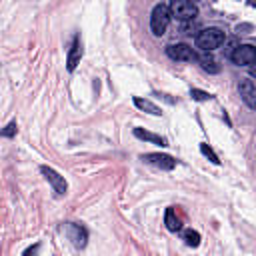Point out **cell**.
<instances>
[{
	"mask_svg": "<svg viewBox=\"0 0 256 256\" xmlns=\"http://www.w3.org/2000/svg\"><path fill=\"white\" fill-rule=\"evenodd\" d=\"M224 40H226L224 30H220L216 26H208V28H202L196 34V48L206 54V52H212V50L220 48L224 44Z\"/></svg>",
	"mask_w": 256,
	"mask_h": 256,
	"instance_id": "6da1fadb",
	"label": "cell"
},
{
	"mask_svg": "<svg viewBox=\"0 0 256 256\" xmlns=\"http://www.w3.org/2000/svg\"><path fill=\"white\" fill-rule=\"evenodd\" d=\"M238 90H240V96L246 102V106L250 110H256V86H254V80L252 78H244L240 82Z\"/></svg>",
	"mask_w": 256,
	"mask_h": 256,
	"instance_id": "30bf717a",
	"label": "cell"
},
{
	"mask_svg": "<svg viewBox=\"0 0 256 256\" xmlns=\"http://www.w3.org/2000/svg\"><path fill=\"white\" fill-rule=\"evenodd\" d=\"M190 96L194 100H198V102H204V100H210L212 98V94H208L204 90H198V88H190Z\"/></svg>",
	"mask_w": 256,
	"mask_h": 256,
	"instance_id": "e0dca14e",
	"label": "cell"
},
{
	"mask_svg": "<svg viewBox=\"0 0 256 256\" xmlns=\"http://www.w3.org/2000/svg\"><path fill=\"white\" fill-rule=\"evenodd\" d=\"M200 152H202V154H204V156H206V158H208L212 164H220V158L216 156V152H214V150H212L208 144H204V142H202V144H200Z\"/></svg>",
	"mask_w": 256,
	"mask_h": 256,
	"instance_id": "2e32d148",
	"label": "cell"
},
{
	"mask_svg": "<svg viewBox=\"0 0 256 256\" xmlns=\"http://www.w3.org/2000/svg\"><path fill=\"white\" fill-rule=\"evenodd\" d=\"M14 134H16V122H10L6 128L0 130V136H2V138H12Z\"/></svg>",
	"mask_w": 256,
	"mask_h": 256,
	"instance_id": "ac0fdd59",
	"label": "cell"
},
{
	"mask_svg": "<svg viewBox=\"0 0 256 256\" xmlns=\"http://www.w3.org/2000/svg\"><path fill=\"white\" fill-rule=\"evenodd\" d=\"M170 24V12H168V4H156L152 8V14H150V30L154 36H162L166 32Z\"/></svg>",
	"mask_w": 256,
	"mask_h": 256,
	"instance_id": "3957f363",
	"label": "cell"
},
{
	"mask_svg": "<svg viewBox=\"0 0 256 256\" xmlns=\"http://www.w3.org/2000/svg\"><path fill=\"white\" fill-rule=\"evenodd\" d=\"M38 250H40V244H34V246H30V248H26L22 256H36V254H38Z\"/></svg>",
	"mask_w": 256,
	"mask_h": 256,
	"instance_id": "44dd1931",
	"label": "cell"
},
{
	"mask_svg": "<svg viewBox=\"0 0 256 256\" xmlns=\"http://www.w3.org/2000/svg\"><path fill=\"white\" fill-rule=\"evenodd\" d=\"M164 224H166V228H168L170 232H178V230L182 228V222H180V218H178V214H176V208H174V206L166 208Z\"/></svg>",
	"mask_w": 256,
	"mask_h": 256,
	"instance_id": "4fadbf2b",
	"label": "cell"
},
{
	"mask_svg": "<svg viewBox=\"0 0 256 256\" xmlns=\"http://www.w3.org/2000/svg\"><path fill=\"white\" fill-rule=\"evenodd\" d=\"M196 60L200 62L202 70H206L208 74H218L220 72V64H216V60L210 56V54H196Z\"/></svg>",
	"mask_w": 256,
	"mask_h": 256,
	"instance_id": "7c38bea8",
	"label": "cell"
},
{
	"mask_svg": "<svg viewBox=\"0 0 256 256\" xmlns=\"http://www.w3.org/2000/svg\"><path fill=\"white\" fill-rule=\"evenodd\" d=\"M40 172H42V176L50 182V186H52V190L58 194V196H64L66 194V190H68V184H66V180H64V176H60L54 168H50V166H40Z\"/></svg>",
	"mask_w": 256,
	"mask_h": 256,
	"instance_id": "ba28073f",
	"label": "cell"
},
{
	"mask_svg": "<svg viewBox=\"0 0 256 256\" xmlns=\"http://www.w3.org/2000/svg\"><path fill=\"white\" fill-rule=\"evenodd\" d=\"M64 230H66V236L70 238V242L76 246V248H84L86 242H88V230L78 224V222H66L64 224Z\"/></svg>",
	"mask_w": 256,
	"mask_h": 256,
	"instance_id": "8992f818",
	"label": "cell"
},
{
	"mask_svg": "<svg viewBox=\"0 0 256 256\" xmlns=\"http://www.w3.org/2000/svg\"><path fill=\"white\" fill-rule=\"evenodd\" d=\"M170 18H176L180 22H192L198 16V6L188 0H174L168 4Z\"/></svg>",
	"mask_w": 256,
	"mask_h": 256,
	"instance_id": "7a4b0ae2",
	"label": "cell"
},
{
	"mask_svg": "<svg viewBox=\"0 0 256 256\" xmlns=\"http://www.w3.org/2000/svg\"><path fill=\"white\" fill-rule=\"evenodd\" d=\"M182 240H184L188 246L196 248V246L200 244V234H198L196 230H192V228H186V230L182 232Z\"/></svg>",
	"mask_w": 256,
	"mask_h": 256,
	"instance_id": "9a60e30c",
	"label": "cell"
},
{
	"mask_svg": "<svg viewBox=\"0 0 256 256\" xmlns=\"http://www.w3.org/2000/svg\"><path fill=\"white\" fill-rule=\"evenodd\" d=\"M166 56L178 62H190L196 60V52L192 50V46L184 44V42H176V44H168L166 46Z\"/></svg>",
	"mask_w": 256,
	"mask_h": 256,
	"instance_id": "5b68a950",
	"label": "cell"
},
{
	"mask_svg": "<svg viewBox=\"0 0 256 256\" xmlns=\"http://www.w3.org/2000/svg\"><path fill=\"white\" fill-rule=\"evenodd\" d=\"M134 106L140 108V110H144V112H148V114H152V116H160L162 114V110L156 104H152L150 100L140 98V96H134Z\"/></svg>",
	"mask_w": 256,
	"mask_h": 256,
	"instance_id": "5bb4252c",
	"label": "cell"
},
{
	"mask_svg": "<svg viewBox=\"0 0 256 256\" xmlns=\"http://www.w3.org/2000/svg\"><path fill=\"white\" fill-rule=\"evenodd\" d=\"M196 30V24L194 22H182V26H180V32L182 34H192Z\"/></svg>",
	"mask_w": 256,
	"mask_h": 256,
	"instance_id": "ffe728a7",
	"label": "cell"
},
{
	"mask_svg": "<svg viewBox=\"0 0 256 256\" xmlns=\"http://www.w3.org/2000/svg\"><path fill=\"white\" fill-rule=\"evenodd\" d=\"M144 162L160 168V170H174L176 168V158H172L170 154H160V152H148L140 156Z\"/></svg>",
	"mask_w": 256,
	"mask_h": 256,
	"instance_id": "52a82bcc",
	"label": "cell"
},
{
	"mask_svg": "<svg viewBox=\"0 0 256 256\" xmlns=\"http://www.w3.org/2000/svg\"><path fill=\"white\" fill-rule=\"evenodd\" d=\"M132 134L138 138V140H144V142H152V144H158V146H168L166 144V138L160 136V134H154V132H148L144 128H134Z\"/></svg>",
	"mask_w": 256,
	"mask_h": 256,
	"instance_id": "8fae6325",
	"label": "cell"
},
{
	"mask_svg": "<svg viewBox=\"0 0 256 256\" xmlns=\"http://www.w3.org/2000/svg\"><path fill=\"white\" fill-rule=\"evenodd\" d=\"M80 58H82V40H80V34H74L72 44H70V50H68V58H66L68 72H74L76 70V66L80 64Z\"/></svg>",
	"mask_w": 256,
	"mask_h": 256,
	"instance_id": "9c48e42d",
	"label": "cell"
},
{
	"mask_svg": "<svg viewBox=\"0 0 256 256\" xmlns=\"http://www.w3.org/2000/svg\"><path fill=\"white\" fill-rule=\"evenodd\" d=\"M230 60L236 66H252L256 62V48L252 44H238L230 54Z\"/></svg>",
	"mask_w": 256,
	"mask_h": 256,
	"instance_id": "277c9868",
	"label": "cell"
},
{
	"mask_svg": "<svg viewBox=\"0 0 256 256\" xmlns=\"http://www.w3.org/2000/svg\"><path fill=\"white\" fill-rule=\"evenodd\" d=\"M236 46H238V40H236V38H230V40L226 42V48H224V56H226V58H230V54L234 52V48H236Z\"/></svg>",
	"mask_w": 256,
	"mask_h": 256,
	"instance_id": "d6986e66",
	"label": "cell"
}]
</instances>
